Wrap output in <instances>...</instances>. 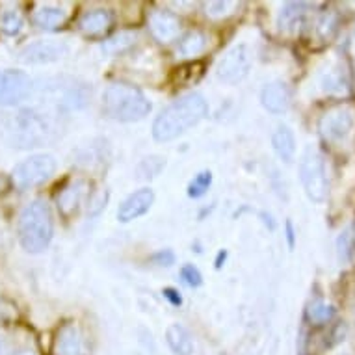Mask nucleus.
<instances>
[{"mask_svg":"<svg viewBox=\"0 0 355 355\" xmlns=\"http://www.w3.org/2000/svg\"><path fill=\"white\" fill-rule=\"evenodd\" d=\"M300 179H302L303 190L307 198L315 203H324L329 193V182H327V171L324 158L316 149L307 147L300 162Z\"/></svg>","mask_w":355,"mask_h":355,"instance_id":"obj_4","label":"nucleus"},{"mask_svg":"<svg viewBox=\"0 0 355 355\" xmlns=\"http://www.w3.org/2000/svg\"><path fill=\"white\" fill-rule=\"evenodd\" d=\"M65 54H67V45L65 43L54 40H45L26 45L21 51V54H19V60L23 64L28 65L53 64V62H58L60 58H64Z\"/></svg>","mask_w":355,"mask_h":355,"instance_id":"obj_9","label":"nucleus"},{"mask_svg":"<svg viewBox=\"0 0 355 355\" xmlns=\"http://www.w3.org/2000/svg\"><path fill=\"white\" fill-rule=\"evenodd\" d=\"M106 199H108V193L106 192H95L92 198H89V205H87V210L89 212H99L103 207L106 205Z\"/></svg>","mask_w":355,"mask_h":355,"instance_id":"obj_32","label":"nucleus"},{"mask_svg":"<svg viewBox=\"0 0 355 355\" xmlns=\"http://www.w3.org/2000/svg\"><path fill=\"white\" fill-rule=\"evenodd\" d=\"M151 261L155 262V264H158V266H171L175 262V255L173 251L160 250L158 253H155V255L151 257Z\"/></svg>","mask_w":355,"mask_h":355,"instance_id":"obj_31","label":"nucleus"},{"mask_svg":"<svg viewBox=\"0 0 355 355\" xmlns=\"http://www.w3.org/2000/svg\"><path fill=\"white\" fill-rule=\"evenodd\" d=\"M231 8H234V2H229V0H225V2H210V4H207V15L216 19L223 17V15L231 13Z\"/></svg>","mask_w":355,"mask_h":355,"instance_id":"obj_30","label":"nucleus"},{"mask_svg":"<svg viewBox=\"0 0 355 355\" xmlns=\"http://www.w3.org/2000/svg\"><path fill=\"white\" fill-rule=\"evenodd\" d=\"M181 279L184 281L188 286L198 288V286H201V283H203V275H201V272H199L193 264H184L181 268Z\"/></svg>","mask_w":355,"mask_h":355,"instance_id":"obj_29","label":"nucleus"},{"mask_svg":"<svg viewBox=\"0 0 355 355\" xmlns=\"http://www.w3.org/2000/svg\"><path fill=\"white\" fill-rule=\"evenodd\" d=\"M320 89L327 95H348L349 94V76L348 71L340 62H331L320 73L318 78Z\"/></svg>","mask_w":355,"mask_h":355,"instance_id":"obj_11","label":"nucleus"},{"mask_svg":"<svg viewBox=\"0 0 355 355\" xmlns=\"http://www.w3.org/2000/svg\"><path fill=\"white\" fill-rule=\"evenodd\" d=\"M32 92V80L23 71L0 69V106L23 103Z\"/></svg>","mask_w":355,"mask_h":355,"instance_id":"obj_8","label":"nucleus"},{"mask_svg":"<svg viewBox=\"0 0 355 355\" xmlns=\"http://www.w3.org/2000/svg\"><path fill=\"white\" fill-rule=\"evenodd\" d=\"M78 26L84 34L99 35L112 26V13L108 10H92L86 12L78 21Z\"/></svg>","mask_w":355,"mask_h":355,"instance_id":"obj_20","label":"nucleus"},{"mask_svg":"<svg viewBox=\"0 0 355 355\" xmlns=\"http://www.w3.org/2000/svg\"><path fill=\"white\" fill-rule=\"evenodd\" d=\"M338 19L335 13H324L318 23H316V32L320 34L322 40H331L333 34L337 32Z\"/></svg>","mask_w":355,"mask_h":355,"instance_id":"obj_26","label":"nucleus"},{"mask_svg":"<svg viewBox=\"0 0 355 355\" xmlns=\"http://www.w3.org/2000/svg\"><path fill=\"white\" fill-rule=\"evenodd\" d=\"M209 114V105L201 94H188L164 108L153 123V138L171 141L201 123Z\"/></svg>","mask_w":355,"mask_h":355,"instance_id":"obj_1","label":"nucleus"},{"mask_svg":"<svg viewBox=\"0 0 355 355\" xmlns=\"http://www.w3.org/2000/svg\"><path fill=\"white\" fill-rule=\"evenodd\" d=\"M54 355H82V335L75 324H64L54 338Z\"/></svg>","mask_w":355,"mask_h":355,"instance_id":"obj_15","label":"nucleus"},{"mask_svg":"<svg viewBox=\"0 0 355 355\" xmlns=\"http://www.w3.org/2000/svg\"><path fill=\"white\" fill-rule=\"evenodd\" d=\"M261 103L266 110L275 114V116L285 114L291 108V89H288L285 82H270V84L262 87Z\"/></svg>","mask_w":355,"mask_h":355,"instance_id":"obj_13","label":"nucleus"},{"mask_svg":"<svg viewBox=\"0 0 355 355\" xmlns=\"http://www.w3.org/2000/svg\"><path fill=\"white\" fill-rule=\"evenodd\" d=\"M149 28L155 40L160 43H169L181 32V19L168 10H157L149 15Z\"/></svg>","mask_w":355,"mask_h":355,"instance_id":"obj_12","label":"nucleus"},{"mask_svg":"<svg viewBox=\"0 0 355 355\" xmlns=\"http://www.w3.org/2000/svg\"><path fill=\"white\" fill-rule=\"evenodd\" d=\"M69 19V12L60 6H40L32 15V21L41 30H56L64 26Z\"/></svg>","mask_w":355,"mask_h":355,"instance_id":"obj_17","label":"nucleus"},{"mask_svg":"<svg viewBox=\"0 0 355 355\" xmlns=\"http://www.w3.org/2000/svg\"><path fill=\"white\" fill-rule=\"evenodd\" d=\"M56 171V160L51 155H32L13 168L12 182L19 190L35 188L49 181Z\"/></svg>","mask_w":355,"mask_h":355,"instance_id":"obj_5","label":"nucleus"},{"mask_svg":"<svg viewBox=\"0 0 355 355\" xmlns=\"http://www.w3.org/2000/svg\"><path fill=\"white\" fill-rule=\"evenodd\" d=\"M164 297H166V300H169V302H171V305H175V307L182 305L181 294H179L177 291H173V288H166V291H164Z\"/></svg>","mask_w":355,"mask_h":355,"instance_id":"obj_33","label":"nucleus"},{"mask_svg":"<svg viewBox=\"0 0 355 355\" xmlns=\"http://www.w3.org/2000/svg\"><path fill=\"white\" fill-rule=\"evenodd\" d=\"M103 110L114 121L132 123L149 116L151 103L132 84L116 82L106 87L103 94Z\"/></svg>","mask_w":355,"mask_h":355,"instance_id":"obj_3","label":"nucleus"},{"mask_svg":"<svg viewBox=\"0 0 355 355\" xmlns=\"http://www.w3.org/2000/svg\"><path fill=\"white\" fill-rule=\"evenodd\" d=\"M24 26L23 15L17 10H6L0 15V28L6 35H17Z\"/></svg>","mask_w":355,"mask_h":355,"instance_id":"obj_23","label":"nucleus"},{"mask_svg":"<svg viewBox=\"0 0 355 355\" xmlns=\"http://www.w3.org/2000/svg\"><path fill=\"white\" fill-rule=\"evenodd\" d=\"M155 203V192L151 188H141L138 192L130 193L117 209V220L121 223H128V221L138 220L140 216L149 212V209Z\"/></svg>","mask_w":355,"mask_h":355,"instance_id":"obj_10","label":"nucleus"},{"mask_svg":"<svg viewBox=\"0 0 355 355\" xmlns=\"http://www.w3.org/2000/svg\"><path fill=\"white\" fill-rule=\"evenodd\" d=\"M8 188H10V181H8L4 175H0V196L6 192Z\"/></svg>","mask_w":355,"mask_h":355,"instance_id":"obj_35","label":"nucleus"},{"mask_svg":"<svg viewBox=\"0 0 355 355\" xmlns=\"http://www.w3.org/2000/svg\"><path fill=\"white\" fill-rule=\"evenodd\" d=\"M136 35L132 32H121V34L114 35L108 41L103 43V51L108 54H119L123 53L125 49H128L130 45H135Z\"/></svg>","mask_w":355,"mask_h":355,"instance_id":"obj_24","label":"nucleus"},{"mask_svg":"<svg viewBox=\"0 0 355 355\" xmlns=\"http://www.w3.org/2000/svg\"><path fill=\"white\" fill-rule=\"evenodd\" d=\"M272 147H274L275 155L283 162L291 164L294 157H296V138H294V132L286 125L277 127L274 136H272Z\"/></svg>","mask_w":355,"mask_h":355,"instance_id":"obj_18","label":"nucleus"},{"mask_svg":"<svg viewBox=\"0 0 355 355\" xmlns=\"http://www.w3.org/2000/svg\"><path fill=\"white\" fill-rule=\"evenodd\" d=\"M8 355H37V354H35L34 349L21 348V349H17V352H12V354H8Z\"/></svg>","mask_w":355,"mask_h":355,"instance_id":"obj_36","label":"nucleus"},{"mask_svg":"<svg viewBox=\"0 0 355 355\" xmlns=\"http://www.w3.org/2000/svg\"><path fill=\"white\" fill-rule=\"evenodd\" d=\"M4 352H6V346H4V343L0 340V355H4Z\"/></svg>","mask_w":355,"mask_h":355,"instance_id":"obj_37","label":"nucleus"},{"mask_svg":"<svg viewBox=\"0 0 355 355\" xmlns=\"http://www.w3.org/2000/svg\"><path fill=\"white\" fill-rule=\"evenodd\" d=\"M209 45V37L201 30H192L188 32L181 41H179V47H177V53L184 56V58H196L199 54L203 53L205 49Z\"/></svg>","mask_w":355,"mask_h":355,"instance_id":"obj_21","label":"nucleus"},{"mask_svg":"<svg viewBox=\"0 0 355 355\" xmlns=\"http://www.w3.org/2000/svg\"><path fill=\"white\" fill-rule=\"evenodd\" d=\"M19 242L28 253H41L51 244L54 234V221L45 201L35 199L19 214Z\"/></svg>","mask_w":355,"mask_h":355,"instance_id":"obj_2","label":"nucleus"},{"mask_svg":"<svg viewBox=\"0 0 355 355\" xmlns=\"http://www.w3.org/2000/svg\"><path fill=\"white\" fill-rule=\"evenodd\" d=\"M210 184H212V173L210 171H201L188 184V196L196 199L203 198L205 193L209 192Z\"/></svg>","mask_w":355,"mask_h":355,"instance_id":"obj_25","label":"nucleus"},{"mask_svg":"<svg viewBox=\"0 0 355 355\" xmlns=\"http://www.w3.org/2000/svg\"><path fill=\"white\" fill-rule=\"evenodd\" d=\"M337 248H338V257H340V261H349V259L355 255V242L349 229L348 231H344V233L338 236Z\"/></svg>","mask_w":355,"mask_h":355,"instance_id":"obj_27","label":"nucleus"},{"mask_svg":"<svg viewBox=\"0 0 355 355\" xmlns=\"http://www.w3.org/2000/svg\"><path fill=\"white\" fill-rule=\"evenodd\" d=\"M286 236H288V244H291V248H294V225H292L291 221L286 223Z\"/></svg>","mask_w":355,"mask_h":355,"instance_id":"obj_34","label":"nucleus"},{"mask_svg":"<svg viewBox=\"0 0 355 355\" xmlns=\"http://www.w3.org/2000/svg\"><path fill=\"white\" fill-rule=\"evenodd\" d=\"M205 65L203 64H188L182 65L181 69H177V78L179 82H184V84H190V82H198L203 75Z\"/></svg>","mask_w":355,"mask_h":355,"instance_id":"obj_28","label":"nucleus"},{"mask_svg":"<svg viewBox=\"0 0 355 355\" xmlns=\"http://www.w3.org/2000/svg\"><path fill=\"white\" fill-rule=\"evenodd\" d=\"M333 316H335V307L329 305V303L322 302V300L313 302L307 309V320L311 324H315V326H324V324L333 320Z\"/></svg>","mask_w":355,"mask_h":355,"instance_id":"obj_22","label":"nucleus"},{"mask_svg":"<svg viewBox=\"0 0 355 355\" xmlns=\"http://www.w3.org/2000/svg\"><path fill=\"white\" fill-rule=\"evenodd\" d=\"M307 4L303 2H288L281 8L279 17H277V26L283 34H296L303 28L307 21Z\"/></svg>","mask_w":355,"mask_h":355,"instance_id":"obj_14","label":"nucleus"},{"mask_svg":"<svg viewBox=\"0 0 355 355\" xmlns=\"http://www.w3.org/2000/svg\"><path fill=\"white\" fill-rule=\"evenodd\" d=\"M86 188H87V182L78 179V181L69 182V184H67V187L58 193L56 205H58V210L65 216V218H69L73 212H76L82 198H84V193H86Z\"/></svg>","mask_w":355,"mask_h":355,"instance_id":"obj_16","label":"nucleus"},{"mask_svg":"<svg viewBox=\"0 0 355 355\" xmlns=\"http://www.w3.org/2000/svg\"><path fill=\"white\" fill-rule=\"evenodd\" d=\"M166 343L175 355H192L193 354V338L188 333L187 327L179 324H171L166 329Z\"/></svg>","mask_w":355,"mask_h":355,"instance_id":"obj_19","label":"nucleus"},{"mask_svg":"<svg viewBox=\"0 0 355 355\" xmlns=\"http://www.w3.org/2000/svg\"><path fill=\"white\" fill-rule=\"evenodd\" d=\"M251 64H253V56H251L250 47L236 45L220 60V64L216 67V75L225 84H239L248 76Z\"/></svg>","mask_w":355,"mask_h":355,"instance_id":"obj_7","label":"nucleus"},{"mask_svg":"<svg viewBox=\"0 0 355 355\" xmlns=\"http://www.w3.org/2000/svg\"><path fill=\"white\" fill-rule=\"evenodd\" d=\"M318 128H320V135L324 140L333 144V146H343L344 141L349 140V136L354 135L355 130L354 108L343 105L327 110L322 116Z\"/></svg>","mask_w":355,"mask_h":355,"instance_id":"obj_6","label":"nucleus"}]
</instances>
